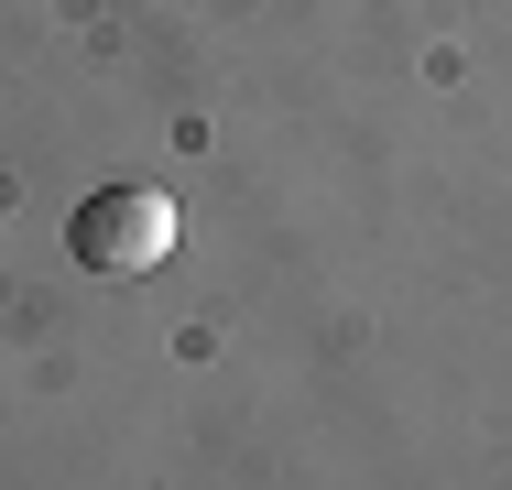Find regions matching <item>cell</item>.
<instances>
[{
    "mask_svg": "<svg viewBox=\"0 0 512 490\" xmlns=\"http://www.w3.org/2000/svg\"><path fill=\"white\" fill-rule=\"evenodd\" d=\"M66 251L109 273V284H131V273H164V251H175V196L142 186V175H120V186L77 196V218H66Z\"/></svg>",
    "mask_w": 512,
    "mask_h": 490,
    "instance_id": "obj_1",
    "label": "cell"
}]
</instances>
